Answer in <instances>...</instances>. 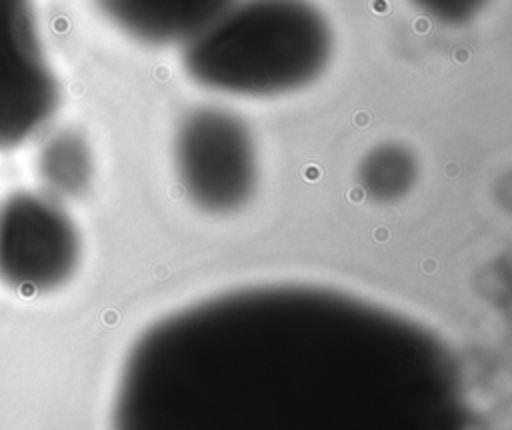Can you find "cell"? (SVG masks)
Returning a JSON list of instances; mask_svg holds the SVG:
<instances>
[{"instance_id":"cell-6","label":"cell","mask_w":512,"mask_h":430,"mask_svg":"<svg viewBox=\"0 0 512 430\" xmlns=\"http://www.w3.org/2000/svg\"><path fill=\"white\" fill-rule=\"evenodd\" d=\"M418 180L414 152L398 142H384L364 154L358 166L362 192L380 204L402 200Z\"/></svg>"},{"instance_id":"cell-1","label":"cell","mask_w":512,"mask_h":430,"mask_svg":"<svg viewBox=\"0 0 512 430\" xmlns=\"http://www.w3.org/2000/svg\"><path fill=\"white\" fill-rule=\"evenodd\" d=\"M334 36L310 0H234L182 46V66L214 92L270 98L312 84Z\"/></svg>"},{"instance_id":"cell-2","label":"cell","mask_w":512,"mask_h":430,"mask_svg":"<svg viewBox=\"0 0 512 430\" xmlns=\"http://www.w3.org/2000/svg\"><path fill=\"white\" fill-rule=\"evenodd\" d=\"M174 168L196 208L210 214L236 212L248 204L258 182L254 136L236 112L198 106L178 122Z\"/></svg>"},{"instance_id":"cell-4","label":"cell","mask_w":512,"mask_h":430,"mask_svg":"<svg viewBox=\"0 0 512 430\" xmlns=\"http://www.w3.org/2000/svg\"><path fill=\"white\" fill-rule=\"evenodd\" d=\"M60 102L34 0H0V150L32 138Z\"/></svg>"},{"instance_id":"cell-7","label":"cell","mask_w":512,"mask_h":430,"mask_svg":"<svg viewBox=\"0 0 512 430\" xmlns=\"http://www.w3.org/2000/svg\"><path fill=\"white\" fill-rule=\"evenodd\" d=\"M92 152L76 132L52 136L40 156L38 172L54 196H78L92 180Z\"/></svg>"},{"instance_id":"cell-5","label":"cell","mask_w":512,"mask_h":430,"mask_svg":"<svg viewBox=\"0 0 512 430\" xmlns=\"http://www.w3.org/2000/svg\"><path fill=\"white\" fill-rule=\"evenodd\" d=\"M130 38L148 46H184L234 0H96Z\"/></svg>"},{"instance_id":"cell-8","label":"cell","mask_w":512,"mask_h":430,"mask_svg":"<svg viewBox=\"0 0 512 430\" xmlns=\"http://www.w3.org/2000/svg\"><path fill=\"white\" fill-rule=\"evenodd\" d=\"M426 16L440 24L458 26L472 20L488 0H412Z\"/></svg>"},{"instance_id":"cell-3","label":"cell","mask_w":512,"mask_h":430,"mask_svg":"<svg viewBox=\"0 0 512 430\" xmlns=\"http://www.w3.org/2000/svg\"><path fill=\"white\" fill-rule=\"evenodd\" d=\"M80 262V234L54 196L14 192L0 204V280L22 294L66 284Z\"/></svg>"}]
</instances>
